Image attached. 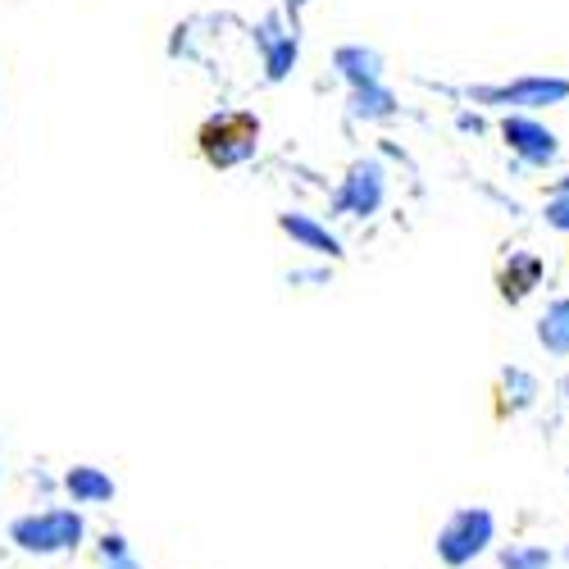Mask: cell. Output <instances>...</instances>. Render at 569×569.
<instances>
[{
    "label": "cell",
    "mask_w": 569,
    "mask_h": 569,
    "mask_svg": "<svg viewBox=\"0 0 569 569\" xmlns=\"http://www.w3.org/2000/svg\"><path fill=\"white\" fill-rule=\"evenodd\" d=\"M547 223L560 228V232H569V197H551V206H547Z\"/></svg>",
    "instance_id": "obj_17"
},
{
    "label": "cell",
    "mask_w": 569,
    "mask_h": 569,
    "mask_svg": "<svg viewBox=\"0 0 569 569\" xmlns=\"http://www.w3.org/2000/svg\"><path fill=\"white\" fill-rule=\"evenodd\" d=\"M101 569H141V560H137V556H128V560H114V565H101Z\"/></svg>",
    "instance_id": "obj_18"
},
{
    "label": "cell",
    "mask_w": 569,
    "mask_h": 569,
    "mask_svg": "<svg viewBox=\"0 0 569 569\" xmlns=\"http://www.w3.org/2000/svg\"><path fill=\"white\" fill-rule=\"evenodd\" d=\"M260 46H264V73L269 82H282L297 64V32H278V19H269L260 28Z\"/></svg>",
    "instance_id": "obj_9"
},
{
    "label": "cell",
    "mask_w": 569,
    "mask_h": 569,
    "mask_svg": "<svg viewBox=\"0 0 569 569\" xmlns=\"http://www.w3.org/2000/svg\"><path fill=\"white\" fill-rule=\"evenodd\" d=\"M392 110H397V97H392L383 82L356 87V91H351V114H356V119H388Z\"/></svg>",
    "instance_id": "obj_14"
},
{
    "label": "cell",
    "mask_w": 569,
    "mask_h": 569,
    "mask_svg": "<svg viewBox=\"0 0 569 569\" xmlns=\"http://www.w3.org/2000/svg\"><path fill=\"white\" fill-rule=\"evenodd\" d=\"M492 542H497V515L488 506H460L433 533V556L447 569H469L473 560H483L492 551Z\"/></svg>",
    "instance_id": "obj_2"
},
{
    "label": "cell",
    "mask_w": 569,
    "mask_h": 569,
    "mask_svg": "<svg viewBox=\"0 0 569 569\" xmlns=\"http://www.w3.org/2000/svg\"><path fill=\"white\" fill-rule=\"evenodd\" d=\"M278 228L292 237L297 247H306V251H315V256H328V260H338L342 256V242L333 232H328L315 214H301V210H288V214H278Z\"/></svg>",
    "instance_id": "obj_8"
},
{
    "label": "cell",
    "mask_w": 569,
    "mask_h": 569,
    "mask_svg": "<svg viewBox=\"0 0 569 569\" xmlns=\"http://www.w3.org/2000/svg\"><path fill=\"white\" fill-rule=\"evenodd\" d=\"M197 151L210 169H237L256 160L260 151V119L251 110H228V114H210L197 128Z\"/></svg>",
    "instance_id": "obj_3"
},
{
    "label": "cell",
    "mask_w": 569,
    "mask_h": 569,
    "mask_svg": "<svg viewBox=\"0 0 569 569\" xmlns=\"http://www.w3.org/2000/svg\"><path fill=\"white\" fill-rule=\"evenodd\" d=\"M0 483H6V460H0Z\"/></svg>",
    "instance_id": "obj_20"
},
{
    "label": "cell",
    "mask_w": 569,
    "mask_h": 569,
    "mask_svg": "<svg viewBox=\"0 0 569 569\" xmlns=\"http://www.w3.org/2000/svg\"><path fill=\"white\" fill-rule=\"evenodd\" d=\"M556 197H569V173H565V178L556 182Z\"/></svg>",
    "instance_id": "obj_19"
},
{
    "label": "cell",
    "mask_w": 569,
    "mask_h": 569,
    "mask_svg": "<svg viewBox=\"0 0 569 569\" xmlns=\"http://www.w3.org/2000/svg\"><path fill=\"white\" fill-rule=\"evenodd\" d=\"M60 488H64L73 510H97V506H110L119 497V483L110 479V469H101V465H69Z\"/></svg>",
    "instance_id": "obj_6"
},
{
    "label": "cell",
    "mask_w": 569,
    "mask_h": 569,
    "mask_svg": "<svg viewBox=\"0 0 569 569\" xmlns=\"http://www.w3.org/2000/svg\"><path fill=\"white\" fill-rule=\"evenodd\" d=\"M501 383H506L515 410L533 406V397H538V378H533V373H525V369H506V373H501Z\"/></svg>",
    "instance_id": "obj_15"
},
{
    "label": "cell",
    "mask_w": 569,
    "mask_h": 569,
    "mask_svg": "<svg viewBox=\"0 0 569 569\" xmlns=\"http://www.w3.org/2000/svg\"><path fill=\"white\" fill-rule=\"evenodd\" d=\"M91 551H97V560H101V565H114V560H128V556H132V542H128L119 529H106Z\"/></svg>",
    "instance_id": "obj_16"
},
{
    "label": "cell",
    "mask_w": 569,
    "mask_h": 569,
    "mask_svg": "<svg viewBox=\"0 0 569 569\" xmlns=\"http://www.w3.org/2000/svg\"><path fill=\"white\" fill-rule=\"evenodd\" d=\"M501 137L510 141V151H519L529 164H551L556 160V132L551 128H542L538 119H525V114H510L506 123H501Z\"/></svg>",
    "instance_id": "obj_7"
},
{
    "label": "cell",
    "mask_w": 569,
    "mask_h": 569,
    "mask_svg": "<svg viewBox=\"0 0 569 569\" xmlns=\"http://www.w3.org/2000/svg\"><path fill=\"white\" fill-rule=\"evenodd\" d=\"M565 401H569V378H565Z\"/></svg>",
    "instance_id": "obj_22"
},
{
    "label": "cell",
    "mask_w": 569,
    "mask_h": 569,
    "mask_svg": "<svg viewBox=\"0 0 569 569\" xmlns=\"http://www.w3.org/2000/svg\"><path fill=\"white\" fill-rule=\"evenodd\" d=\"M569 97V78H519L510 87H483L479 101L497 106H519V110H538V106H560Z\"/></svg>",
    "instance_id": "obj_4"
},
{
    "label": "cell",
    "mask_w": 569,
    "mask_h": 569,
    "mask_svg": "<svg viewBox=\"0 0 569 569\" xmlns=\"http://www.w3.org/2000/svg\"><path fill=\"white\" fill-rule=\"evenodd\" d=\"M301 6H306V0H292V10H301Z\"/></svg>",
    "instance_id": "obj_21"
},
{
    "label": "cell",
    "mask_w": 569,
    "mask_h": 569,
    "mask_svg": "<svg viewBox=\"0 0 569 569\" xmlns=\"http://www.w3.org/2000/svg\"><path fill=\"white\" fill-rule=\"evenodd\" d=\"M538 342L551 356H569V297H556L547 306V315L538 319Z\"/></svg>",
    "instance_id": "obj_12"
},
{
    "label": "cell",
    "mask_w": 569,
    "mask_h": 569,
    "mask_svg": "<svg viewBox=\"0 0 569 569\" xmlns=\"http://www.w3.org/2000/svg\"><path fill=\"white\" fill-rule=\"evenodd\" d=\"M378 206H383V164L378 160L351 164L342 178V192H338V210L369 219V214H378Z\"/></svg>",
    "instance_id": "obj_5"
},
{
    "label": "cell",
    "mask_w": 569,
    "mask_h": 569,
    "mask_svg": "<svg viewBox=\"0 0 569 569\" xmlns=\"http://www.w3.org/2000/svg\"><path fill=\"white\" fill-rule=\"evenodd\" d=\"M542 282V260L538 256H510V264L501 269V297L506 301H525L533 288Z\"/></svg>",
    "instance_id": "obj_10"
},
{
    "label": "cell",
    "mask_w": 569,
    "mask_h": 569,
    "mask_svg": "<svg viewBox=\"0 0 569 569\" xmlns=\"http://www.w3.org/2000/svg\"><path fill=\"white\" fill-rule=\"evenodd\" d=\"M497 565H501V569H551L556 556H551V547H542V542H506V547L497 551Z\"/></svg>",
    "instance_id": "obj_13"
},
{
    "label": "cell",
    "mask_w": 569,
    "mask_h": 569,
    "mask_svg": "<svg viewBox=\"0 0 569 569\" xmlns=\"http://www.w3.org/2000/svg\"><path fill=\"white\" fill-rule=\"evenodd\" d=\"M6 542L19 556L32 560H60V556H78L87 547V515L73 506H41V510H23L6 525Z\"/></svg>",
    "instance_id": "obj_1"
},
{
    "label": "cell",
    "mask_w": 569,
    "mask_h": 569,
    "mask_svg": "<svg viewBox=\"0 0 569 569\" xmlns=\"http://www.w3.org/2000/svg\"><path fill=\"white\" fill-rule=\"evenodd\" d=\"M333 64L342 69V78L351 82V91L356 87H373L378 73H383V60H378L373 51H365V46H342V51L333 56Z\"/></svg>",
    "instance_id": "obj_11"
}]
</instances>
